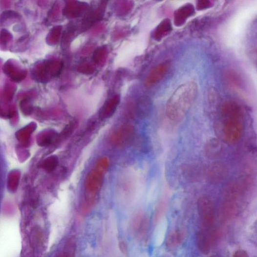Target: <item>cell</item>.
I'll list each match as a JSON object with an SVG mask.
<instances>
[{
  "label": "cell",
  "instance_id": "1",
  "mask_svg": "<svg viewBox=\"0 0 257 257\" xmlns=\"http://www.w3.org/2000/svg\"><path fill=\"white\" fill-rule=\"evenodd\" d=\"M197 90L193 82L183 84L176 89L167 105V115L171 120L179 122L184 119L194 102Z\"/></svg>",
  "mask_w": 257,
  "mask_h": 257
},
{
  "label": "cell",
  "instance_id": "2",
  "mask_svg": "<svg viewBox=\"0 0 257 257\" xmlns=\"http://www.w3.org/2000/svg\"><path fill=\"white\" fill-rule=\"evenodd\" d=\"M197 207L199 216L205 229L211 230L215 221V209L213 200L208 196H202L197 200Z\"/></svg>",
  "mask_w": 257,
  "mask_h": 257
},
{
  "label": "cell",
  "instance_id": "3",
  "mask_svg": "<svg viewBox=\"0 0 257 257\" xmlns=\"http://www.w3.org/2000/svg\"><path fill=\"white\" fill-rule=\"evenodd\" d=\"M135 130L133 126L123 124L119 126L111 135L112 144L120 149H125L130 146L135 138Z\"/></svg>",
  "mask_w": 257,
  "mask_h": 257
},
{
  "label": "cell",
  "instance_id": "4",
  "mask_svg": "<svg viewBox=\"0 0 257 257\" xmlns=\"http://www.w3.org/2000/svg\"><path fill=\"white\" fill-rule=\"evenodd\" d=\"M223 133L226 140L229 143L236 142L241 137L244 124L242 117L223 118Z\"/></svg>",
  "mask_w": 257,
  "mask_h": 257
},
{
  "label": "cell",
  "instance_id": "5",
  "mask_svg": "<svg viewBox=\"0 0 257 257\" xmlns=\"http://www.w3.org/2000/svg\"><path fill=\"white\" fill-rule=\"evenodd\" d=\"M105 173L96 169L91 171L87 175L85 183L86 191L89 194L87 198L88 202L93 201V195H95L101 190L104 180Z\"/></svg>",
  "mask_w": 257,
  "mask_h": 257
},
{
  "label": "cell",
  "instance_id": "6",
  "mask_svg": "<svg viewBox=\"0 0 257 257\" xmlns=\"http://www.w3.org/2000/svg\"><path fill=\"white\" fill-rule=\"evenodd\" d=\"M228 173L226 165L221 162H215L210 165L208 170V175L209 179L213 182H222L226 177Z\"/></svg>",
  "mask_w": 257,
  "mask_h": 257
},
{
  "label": "cell",
  "instance_id": "7",
  "mask_svg": "<svg viewBox=\"0 0 257 257\" xmlns=\"http://www.w3.org/2000/svg\"><path fill=\"white\" fill-rule=\"evenodd\" d=\"M170 64L168 62L159 64L154 68L150 73L145 81V86L150 87L160 81L166 74Z\"/></svg>",
  "mask_w": 257,
  "mask_h": 257
},
{
  "label": "cell",
  "instance_id": "8",
  "mask_svg": "<svg viewBox=\"0 0 257 257\" xmlns=\"http://www.w3.org/2000/svg\"><path fill=\"white\" fill-rule=\"evenodd\" d=\"M150 222L148 217L142 213H139L134 218L132 228L135 235L139 237L144 236L148 233Z\"/></svg>",
  "mask_w": 257,
  "mask_h": 257
},
{
  "label": "cell",
  "instance_id": "9",
  "mask_svg": "<svg viewBox=\"0 0 257 257\" xmlns=\"http://www.w3.org/2000/svg\"><path fill=\"white\" fill-rule=\"evenodd\" d=\"M194 12V7L192 4H186L179 8L174 13V24L177 27L184 24Z\"/></svg>",
  "mask_w": 257,
  "mask_h": 257
},
{
  "label": "cell",
  "instance_id": "10",
  "mask_svg": "<svg viewBox=\"0 0 257 257\" xmlns=\"http://www.w3.org/2000/svg\"><path fill=\"white\" fill-rule=\"evenodd\" d=\"M223 150V146L221 142L215 138L209 140L205 147L206 154L211 159L219 157L222 154Z\"/></svg>",
  "mask_w": 257,
  "mask_h": 257
},
{
  "label": "cell",
  "instance_id": "11",
  "mask_svg": "<svg viewBox=\"0 0 257 257\" xmlns=\"http://www.w3.org/2000/svg\"><path fill=\"white\" fill-rule=\"evenodd\" d=\"M196 244L198 250L204 255H208L210 252V239L206 231L201 230L196 235Z\"/></svg>",
  "mask_w": 257,
  "mask_h": 257
},
{
  "label": "cell",
  "instance_id": "12",
  "mask_svg": "<svg viewBox=\"0 0 257 257\" xmlns=\"http://www.w3.org/2000/svg\"><path fill=\"white\" fill-rule=\"evenodd\" d=\"M223 117L243 116L241 108L236 103L233 101L226 102L222 107Z\"/></svg>",
  "mask_w": 257,
  "mask_h": 257
},
{
  "label": "cell",
  "instance_id": "13",
  "mask_svg": "<svg viewBox=\"0 0 257 257\" xmlns=\"http://www.w3.org/2000/svg\"><path fill=\"white\" fill-rule=\"evenodd\" d=\"M172 28L171 22L169 19L163 20L154 31V39L158 41L161 40L171 32Z\"/></svg>",
  "mask_w": 257,
  "mask_h": 257
},
{
  "label": "cell",
  "instance_id": "14",
  "mask_svg": "<svg viewBox=\"0 0 257 257\" xmlns=\"http://www.w3.org/2000/svg\"><path fill=\"white\" fill-rule=\"evenodd\" d=\"M119 102L120 98L118 96L114 97L108 101L102 110L101 114V118L107 119L111 117L115 113Z\"/></svg>",
  "mask_w": 257,
  "mask_h": 257
},
{
  "label": "cell",
  "instance_id": "15",
  "mask_svg": "<svg viewBox=\"0 0 257 257\" xmlns=\"http://www.w3.org/2000/svg\"><path fill=\"white\" fill-rule=\"evenodd\" d=\"M183 238L182 232L179 230L171 231L167 237V246L170 249H174L182 243Z\"/></svg>",
  "mask_w": 257,
  "mask_h": 257
},
{
  "label": "cell",
  "instance_id": "16",
  "mask_svg": "<svg viewBox=\"0 0 257 257\" xmlns=\"http://www.w3.org/2000/svg\"><path fill=\"white\" fill-rule=\"evenodd\" d=\"M35 128V125L30 124L18 131L16 134V137L22 143L24 144H27L29 142L31 134L34 131Z\"/></svg>",
  "mask_w": 257,
  "mask_h": 257
},
{
  "label": "cell",
  "instance_id": "17",
  "mask_svg": "<svg viewBox=\"0 0 257 257\" xmlns=\"http://www.w3.org/2000/svg\"><path fill=\"white\" fill-rule=\"evenodd\" d=\"M167 228L168 224L166 222L163 221L159 223V225L156 228L154 236L155 242H156L158 246L161 244L163 241V238L165 236V234H166Z\"/></svg>",
  "mask_w": 257,
  "mask_h": 257
},
{
  "label": "cell",
  "instance_id": "18",
  "mask_svg": "<svg viewBox=\"0 0 257 257\" xmlns=\"http://www.w3.org/2000/svg\"><path fill=\"white\" fill-rule=\"evenodd\" d=\"M21 174L19 172L14 171L12 172L8 179V188L10 191H15L19 185Z\"/></svg>",
  "mask_w": 257,
  "mask_h": 257
},
{
  "label": "cell",
  "instance_id": "19",
  "mask_svg": "<svg viewBox=\"0 0 257 257\" xmlns=\"http://www.w3.org/2000/svg\"><path fill=\"white\" fill-rule=\"evenodd\" d=\"M58 163V160L56 157L51 156L43 161L42 167L47 171L51 172L57 167Z\"/></svg>",
  "mask_w": 257,
  "mask_h": 257
},
{
  "label": "cell",
  "instance_id": "20",
  "mask_svg": "<svg viewBox=\"0 0 257 257\" xmlns=\"http://www.w3.org/2000/svg\"><path fill=\"white\" fill-rule=\"evenodd\" d=\"M54 136L55 134L52 132H46L41 136L39 143L43 146L48 145L51 143Z\"/></svg>",
  "mask_w": 257,
  "mask_h": 257
},
{
  "label": "cell",
  "instance_id": "21",
  "mask_svg": "<svg viewBox=\"0 0 257 257\" xmlns=\"http://www.w3.org/2000/svg\"><path fill=\"white\" fill-rule=\"evenodd\" d=\"M109 167V161L107 158H102L96 164V169L104 173L107 170Z\"/></svg>",
  "mask_w": 257,
  "mask_h": 257
},
{
  "label": "cell",
  "instance_id": "22",
  "mask_svg": "<svg viewBox=\"0 0 257 257\" xmlns=\"http://www.w3.org/2000/svg\"><path fill=\"white\" fill-rule=\"evenodd\" d=\"M133 7V3L131 1H122L119 8V13L121 15H126L131 10Z\"/></svg>",
  "mask_w": 257,
  "mask_h": 257
},
{
  "label": "cell",
  "instance_id": "23",
  "mask_svg": "<svg viewBox=\"0 0 257 257\" xmlns=\"http://www.w3.org/2000/svg\"><path fill=\"white\" fill-rule=\"evenodd\" d=\"M226 77L229 82L233 85L237 86L240 84L239 79L235 72L229 71L227 73Z\"/></svg>",
  "mask_w": 257,
  "mask_h": 257
},
{
  "label": "cell",
  "instance_id": "24",
  "mask_svg": "<svg viewBox=\"0 0 257 257\" xmlns=\"http://www.w3.org/2000/svg\"><path fill=\"white\" fill-rule=\"evenodd\" d=\"M212 3L208 0H200L196 4V8L198 10H204L209 9L212 6Z\"/></svg>",
  "mask_w": 257,
  "mask_h": 257
},
{
  "label": "cell",
  "instance_id": "25",
  "mask_svg": "<svg viewBox=\"0 0 257 257\" xmlns=\"http://www.w3.org/2000/svg\"><path fill=\"white\" fill-rule=\"evenodd\" d=\"M233 257H249V256L246 251L238 250L234 253Z\"/></svg>",
  "mask_w": 257,
  "mask_h": 257
},
{
  "label": "cell",
  "instance_id": "26",
  "mask_svg": "<svg viewBox=\"0 0 257 257\" xmlns=\"http://www.w3.org/2000/svg\"><path fill=\"white\" fill-rule=\"evenodd\" d=\"M119 246L122 252L124 254L127 255L128 253V249L126 243L124 242H122L120 243Z\"/></svg>",
  "mask_w": 257,
  "mask_h": 257
},
{
  "label": "cell",
  "instance_id": "27",
  "mask_svg": "<svg viewBox=\"0 0 257 257\" xmlns=\"http://www.w3.org/2000/svg\"><path fill=\"white\" fill-rule=\"evenodd\" d=\"M75 254H71L69 252L64 251L59 257H75Z\"/></svg>",
  "mask_w": 257,
  "mask_h": 257
},
{
  "label": "cell",
  "instance_id": "28",
  "mask_svg": "<svg viewBox=\"0 0 257 257\" xmlns=\"http://www.w3.org/2000/svg\"><path fill=\"white\" fill-rule=\"evenodd\" d=\"M214 257V256H212V257Z\"/></svg>",
  "mask_w": 257,
  "mask_h": 257
},
{
  "label": "cell",
  "instance_id": "29",
  "mask_svg": "<svg viewBox=\"0 0 257 257\" xmlns=\"http://www.w3.org/2000/svg\"></svg>",
  "mask_w": 257,
  "mask_h": 257
},
{
  "label": "cell",
  "instance_id": "30",
  "mask_svg": "<svg viewBox=\"0 0 257 257\" xmlns=\"http://www.w3.org/2000/svg\"></svg>",
  "mask_w": 257,
  "mask_h": 257
}]
</instances>
